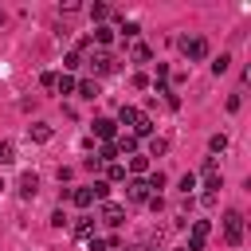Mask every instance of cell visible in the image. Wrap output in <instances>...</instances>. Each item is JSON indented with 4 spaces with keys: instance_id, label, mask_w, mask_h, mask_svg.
<instances>
[{
    "instance_id": "21",
    "label": "cell",
    "mask_w": 251,
    "mask_h": 251,
    "mask_svg": "<svg viewBox=\"0 0 251 251\" xmlns=\"http://www.w3.org/2000/svg\"><path fill=\"white\" fill-rule=\"evenodd\" d=\"M145 184H149V192H153V188H165V184H169V176L157 169V173H149V180H145Z\"/></svg>"
},
{
    "instance_id": "5",
    "label": "cell",
    "mask_w": 251,
    "mask_h": 251,
    "mask_svg": "<svg viewBox=\"0 0 251 251\" xmlns=\"http://www.w3.org/2000/svg\"><path fill=\"white\" fill-rule=\"evenodd\" d=\"M126 196H129L133 204H145V200H149L153 192H149V184H145V180L137 176V180H129V184H126Z\"/></svg>"
},
{
    "instance_id": "10",
    "label": "cell",
    "mask_w": 251,
    "mask_h": 251,
    "mask_svg": "<svg viewBox=\"0 0 251 251\" xmlns=\"http://www.w3.org/2000/svg\"><path fill=\"white\" fill-rule=\"evenodd\" d=\"M75 235H78V239H94V220H90V216H78V220H75Z\"/></svg>"
},
{
    "instance_id": "15",
    "label": "cell",
    "mask_w": 251,
    "mask_h": 251,
    "mask_svg": "<svg viewBox=\"0 0 251 251\" xmlns=\"http://www.w3.org/2000/svg\"><path fill=\"white\" fill-rule=\"evenodd\" d=\"M149 133H153V118H149V114H141V118H137V126H133V137H149Z\"/></svg>"
},
{
    "instance_id": "27",
    "label": "cell",
    "mask_w": 251,
    "mask_h": 251,
    "mask_svg": "<svg viewBox=\"0 0 251 251\" xmlns=\"http://www.w3.org/2000/svg\"><path fill=\"white\" fill-rule=\"evenodd\" d=\"M78 8H82V4H78V0H63V4H59V12H63V16H75V12H78Z\"/></svg>"
},
{
    "instance_id": "29",
    "label": "cell",
    "mask_w": 251,
    "mask_h": 251,
    "mask_svg": "<svg viewBox=\"0 0 251 251\" xmlns=\"http://www.w3.org/2000/svg\"><path fill=\"white\" fill-rule=\"evenodd\" d=\"M227 67H231V59H227V55H220V59H216V63H212V71H216V75H224V71H227Z\"/></svg>"
},
{
    "instance_id": "28",
    "label": "cell",
    "mask_w": 251,
    "mask_h": 251,
    "mask_svg": "<svg viewBox=\"0 0 251 251\" xmlns=\"http://www.w3.org/2000/svg\"><path fill=\"white\" fill-rule=\"evenodd\" d=\"M133 59H137V63H149V47H145V43H133Z\"/></svg>"
},
{
    "instance_id": "14",
    "label": "cell",
    "mask_w": 251,
    "mask_h": 251,
    "mask_svg": "<svg viewBox=\"0 0 251 251\" xmlns=\"http://www.w3.org/2000/svg\"><path fill=\"white\" fill-rule=\"evenodd\" d=\"M75 90H78V94H82V98H98V94H102V90H98V82H94V78H82V82H78V86H75Z\"/></svg>"
},
{
    "instance_id": "33",
    "label": "cell",
    "mask_w": 251,
    "mask_h": 251,
    "mask_svg": "<svg viewBox=\"0 0 251 251\" xmlns=\"http://www.w3.org/2000/svg\"><path fill=\"white\" fill-rule=\"evenodd\" d=\"M165 78H169V67H165V63H157V86H165Z\"/></svg>"
},
{
    "instance_id": "3",
    "label": "cell",
    "mask_w": 251,
    "mask_h": 251,
    "mask_svg": "<svg viewBox=\"0 0 251 251\" xmlns=\"http://www.w3.org/2000/svg\"><path fill=\"white\" fill-rule=\"evenodd\" d=\"M208 231H212V224H208V220H196V224H192V235H188V251H204Z\"/></svg>"
},
{
    "instance_id": "2",
    "label": "cell",
    "mask_w": 251,
    "mask_h": 251,
    "mask_svg": "<svg viewBox=\"0 0 251 251\" xmlns=\"http://www.w3.org/2000/svg\"><path fill=\"white\" fill-rule=\"evenodd\" d=\"M180 51L196 63V59H208V39L204 35H180Z\"/></svg>"
},
{
    "instance_id": "18",
    "label": "cell",
    "mask_w": 251,
    "mask_h": 251,
    "mask_svg": "<svg viewBox=\"0 0 251 251\" xmlns=\"http://www.w3.org/2000/svg\"><path fill=\"white\" fill-rule=\"evenodd\" d=\"M94 39H98L102 47H106V43H114V27H106V24H98V27H94Z\"/></svg>"
},
{
    "instance_id": "6",
    "label": "cell",
    "mask_w": 251,
    "mask_h": 251,
    "mask_svg": "<svg viewBox=\"0 0 251 251\" xmlns=\"http://www.w3.org/2000/svg\"><path fill=\"white\" fill-rule=\"evenodd\" d=\"M122 220H126V208H122V204H110V200H102V224L118 227Z\"/></svg>"
},
{
    "instance_id": "26",
    "label": "cell",
    "mask_w": 251,
    "mask_h": 251,
    "mask_svg": "<svg viewBox=\"0 0 251 251\" xmlns=\"http://www.w3.org/2000/svg\"><path fill=\"white\" fill-rule=\"evenodd\" d=\"M208 149H212V153H224V149H227V137H224V133H216V137L208 141Z\"/></svg>"
},
{
    "instance_id": "9",
    "label": "cell",
    "mask_w": 251,
    "mask_h": 251,
    "mask_svg": "<svg viewBox=\"0 0 251 251\" xmlns=\"http://www.w3.org/2000/svg\"><path fill=\"white\" fill-rule=\"evenodd\" d=\"M114 149H118V157H126V153H137V137H133V133H122V137L114 141Z\"/></svg>"
},
{
    "instance_id": "20",
    "label": "cell",
    "mask_w": 251,
    "mask_h": 251,
    "mask_svg": "<svg viewBox=\"0 0 251 251\" xmlns=\"http://www.w3.org/2000/svg\"><path fill=\"white\" fill-rule=\"evenodd\" d=\"M16 161V145L12 141H0V165H12Z\"/></svg>"
},
{
    "instance_id": "19",
    "label": "cell",
    "mask_w": 251,
    "mask_h": 251,
    "mask_svg": "<svg viewBox=\"0 0 251 251\" xmlns=\"http://www.w3.org/2000/svg\"><path fill=\"white\" fill-rule=\"evenodd\" d=\"M129 169H133L137 176H141V173H149V157H141V153H133V157H129Z\"/></svg>"
},
{
    "instance_id": "22",
    "label": "cell",
    "mask_w": 251,
    "mask_h": 251,
    "mask_svg": "<svg viewBox=\"0 0 251 251\" xmlns=\"http://www.w3.org/2000/svg\"><path fill=\"white\" fill-rule=\"evenodd\" d=\"M75 67H82V55H78V51H71V55L63 59V71H67V75H71Z\"/></svg>"
},
{
    "instance_id": "30",
    "label": "cell",
    "mask_w": 251,
    "mask_h": 251,
    "mask_svg": "<svg viewBox=\"0 0 251 251\" xmlns=\"http://www.w3.org/2000/svg\"><path fill=\"white\" fill-rule=\"evenodd\" d=\"M106 176H110V180H126V169H122V165H110Z\"/></svg>"
},
{
    "instance_id": "4",
    "label": "cell",
    "mask_w": 251,
    "mask_h": 251,
    "mask_svg": "<svg viewBox=\"0 0 251 251\" xmlns=\"http://www.w3.org/2000/svg\"><path fill=\"white\" fill-rule=\"evenodd\" d=\"M114 67H118V63H114L110 51H94V55H90V71H94V75H110Z\"/></svg>"
},
{
    "instance_id": "32",
    "label": "cell",
    "mask_w": 251,
    "mask_h": 251,
    "mask_svg": "<svg viewBox=\"0 0 251 251\" xmlns=\"http://www.w3.org/2000/svg\"><path fill=\"white\" fill-rule=\"evenodd\" d=\"M188 188H196V176H192V173H184V176H180V192H188Z\"/></svg>"
},
{
    "instance_id": "12",
    "label": "cell",
    "mask_w": 251,
    "mask_h": 251,
    "mask_svg": "<svg viewBox=\"0 0 251 251\" xmlns=\"http://www.w3.org/2000/svg\"><path fill=\"white\" fill-rule=\"evenodd\" d=\"M27 133H31V141H51V126H47V122H35V126H27Z\"/></svg>"
},
{
    "instance_id": "17",
    "label": "cell",
    "mask_w": 251,
    "mask_h": 251,
    "mask_svg": "<svg viewBox=\"0 0 251 251\" xmlns=\"http://www.w3.org/2000/svg\"><path fill=\"white\" fill-rule=\"evenodd\" d=\"M75 86H78V78H75V75H59V82H55V90H59V94H71Z\"/></svg>"
},
{
    "instance_id": "1",
    "label": "cell",
    "mask_w": 251,
    "mask_h": 251,
    "mask_svg": "<svg viewBox=\"0 0 251 251\" xmlns=\"http://www.w3.org/2000/svg\"><path fill=\"white\" fill-rule=\"evenodd\" d=\"M224 239L231 243V247H239L243 243V212H224Z\"/></svg>"
},
{
    "instance_id": "31",
    "label": "cell",
    "mask_w": 251,
    "mask_h": 251,
    "mask_svg": "<svg viewBox=\"0 0 251 251\" xmlns=\"http://www.w3.org/2000/svg\"><path fill=\"white\" fill-rule=\"evenodd\" d=\"M63 224H67V212L55 208V212H51V227H63Z\"/></svg>"
},
{
    "instance_id": "8",
    "label": "cell",
    "mask_w": 251,
    "mask_h": 251,
    "mask_svg": "<svg viewBox=\"0 0 251 251\" xmlns=\"http://www.w3.org/2000/svg\"><path fill=\"white\" fill-rule=\"evenodd\" d=\"M35 192H39V176H35V173H24V176H20V196L31 200Z\"/></svg>"
},
{
    "instance_id": "24",
    "label": "cell",
    "mask_w": 251,
    "mask_h": 251,
    "mask_svg": "<svg viewBox=\"0 0 251 251\" xmlns=\"http://www.w3.org/2000/svg\"><path fill=\"white\" fill-rule=\"evenodd\" d=\"M165 149H169V141H165V137H153V141H149V157H161Z\"/></svg>"
},
{
    "instance_id": "11",
    "label": "cell",
    "mask_w": 251,
    "mask_h": 251,
    "mask_svg": "<svg viewBox=\"0 0 251 251\" xmlns=\"http://www.w3.org/2000/svg\"><path fill=\"white\" fill-rule=\"evenodd\" d=\"M141 114H145V110H137V106H122V110H118V122H122V126H137Z\"/></svg>"
},
{
    "instance_id": "35",
    "label": "cell",
    "mask_w": 251,
    "mask_h": 251,
    "mask_svg": "<svg viewBox=\"0 0 251 251\" xmlns=\"http://www.w3.org/2000/svg\"><path fill=\"white\" fill-rule=\"evenodd\" d=\"M4 24H8V16H4V8H0V27H4Z\"/></svg>"
},
{
    "instance_id": "7",
    "label": "cell",
    "mask_w": 251,
    "mask_h": 251,
    "mask_svg": "<svg viewBox=\"0 0 251 251\" xmlns=\"http://www.w3.org/2000/svg\"><path fill=\"white\" fill-rule=\"evenodd\" d=\"M94 137H102V141H114V137H118V122H110V118H98V122H94Z\"/></svg>"
},
{
    "instance_id": "23",
    "label": "cell",
    "mask_w": 251,
    "mask_h": 251,
    "mask_svg": "<svg viewBox=\"0 0 251 251\" xmlns=\"http://www.w3.org/2000/svg\"><path fill=\"white\" fill-rule=\"evenodd\" d=\"M55 82H59L55 71H43V75H39V86H43V90H55Z\"/></svg>"
},
{
    "instance_id": "36",
    "label": "cell",
    "mask_w": 251,
    "mask_h": 251,
    "mask_svg": "<svg viewBox=\"0 0 251 251\" xmlns=\"http://www.w3.org/2000/svg\"><path fill=\"white\" fill-rule=\"evenodd\" d=\"M129 251H149V247H129Z\"/></svg>"
},
{
    "instance_id": "34",
    "label": "cell",
    "mask_w": 251,
    "mask_h": 251,
    "mask_svg": "<svg viewBox=\"0 0 251 251\" xmlns=\"http://www.w3.org/2000/svg\"><path fill=\"white\" fill-rule=\"evenodd\" d=\"M90 251H110V247H106V239H90Z\"/></svg>"
},
{
    "instance_id": "13",
    "label": "cell",
    "mask_w": 251,
    "mask_h": 251,
    "mask_svg": "<svg viewBox=\"0 0 251 251\" xmlns=\"http://www.w3.org/2000/svg\"><path fill=\"white\" fill-rule=\"evenodd\" d=\"M71 200H75L78 208H90V204H94V192H90V184H86V188H75V192H71Z\"/></svg>"
},
{
    "instance_id": "25",
    "label": "cell",
    "mask_w": 251,
    "mask_h": 251,
    "mask_svg": "<svg viewBox=\"0 0 251 251\" xmlns=\"http://www.w3.org/2000/svg\"><path fill=\"white\" fill-rule=\"evenodd\" d=\"M90 192H94V200H106V196H110V184H106V180H94Z\"/></svg>"
},
{
    "instance_id": "16",
    "label": "cell",
    "mask_w": 251,
    "mask_h": 251,
    "mask_svg": "<svg viewBox=\"0 0 251 251\" xmlns=\"http://www.w3.org/2000/svg\"><path fill=\"white\" fill-rule=\"evenodd\" d=\"M90 20L94 24H106L110 20V4H90Z\"/></svg>"
}]
</instances>
